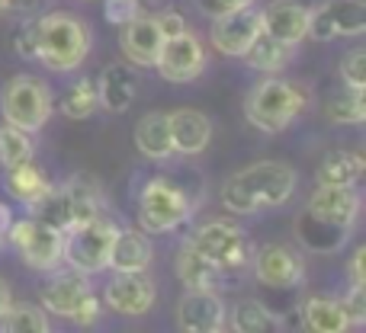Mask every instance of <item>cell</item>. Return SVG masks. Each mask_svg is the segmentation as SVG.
<instances>
[{
	"label": "cell",
	"mask_w": 366,
	"mask_h": 333,
	"mask_svg": "<svg viewBox=\"0 0 366 333\" xmlns=\"http://www.w3.org/2000/svg\"><path fill=\"white\" fill-rule=\"evenodd\" d=\"M158 302V285L145 272H113L103 289V308L122 317H145Z\"/></svg>",
	"instance_id": "obj_13"
},
{
	"label": "cell",
	"mask_w": 366,
	"mask_h": 333,
	"mask_svg": "<svg viewBox=\"0 0 366 333\" xmlns=\"http://www.w3.org/2000/svg\"><path fill=\"white\" fill-rule=\"evenodd\" d=\"M325 116L335 125H363L366 122V96L363 90L344 87L341 93H331L325 100Z\"/></svg>",
	"instance_id": "obj_30"
},
{
	"label": "cell",
	"mask_w": 366,
	"mask_h": 333,
	"mask_svg": "<svg viewBox=\"0 0 366 333\" xmlns=\"http://www.w3.org/2000/svg\"><path fill=\"white\" fill-rule=\"evenodd\" d=\"M139 13H145L142 10V0H103V16L113 26L129 23V19H135Z\"/></svg>",
	"instance_id": "obj_35"
},
{
	"label": "cell",
	"mask_w": 366,
	"mask_h": 333,
	"mask_svg": "<svg viewBox=\"0 0 366 333\" xmlns=\"http://www.w3.org/2000/svg\"><path fill=\"white\" fill-rule=\"evenodd\" d=\"M4 173H6V189H10V195L16 202H23L29 212L51 193V186H55V183L32 164V160H23V164L4 170Z\"/></svg>",
	"instance_id": "obj_25"
},
{
	"label": "cell",
	"mask_w": 366,
	"mask_h": 333,
	"mask_svg": "<svg viewBox=\"0 0 366 333\" xmlns=\"http://www.w3.org/2000/svg\"><path fill=\"white\" fill-rule=\"evenodd\" d=\"M344 311H347V321H350V330H363L366 327V295L363 289H350L347 295L341 298Z\"/></svg>",
	"instance_id": "obj_37"
},
{
	"label": "cell",
	"mask_w": 366,
	"mask_h": 333,
	"mask_svg": "<svg viewBox=\"0 0 366 333\" xmlns=\"http://www.w3.org/2000/svg\"><path fill=\"white\" fill-rule=\"evenodd\" d=\"M254 0H196L199 13H206L209 19L212 16H222V13H232V10H241V6H251Z\"/></svg>",
	"instance_id": "obj_39"
},
{
	"label": "cell",
	"mask_w": 366,
	"mask_h": 333,
	"mask_svg": "<svg viewBox=\"0 0 366 333\" xmlns=\"http://www.w3.org/2000/svg\"><path fill=\"white\" fill-rule=\"evenodd\" d=\"M260 36V10L257 6H241V10L222 13V16H212V48L225 58H241L251 42Z\"/></svg>",
	"instance_id": "obj_16"
},
{
	"label": "cell",
	"mask_w": 366,
	"mask_h": 333,
	"mask_svg": "<svg viewBox=\"0 0 366 333\" xmlns=\"http://www.w3.org/2000/svg\"><path fill=\"white\" fill-rule=\"evenodd\" d=\"M116 231H119V225L109 215H97V218L64 227L61 263L74 272H84V276H97V272L109 270V250H113Z\"/></svg>",
	"instance_id": "obj_7"
},
{
	"label": "cell",
	"mask_w": 366,
	"mask_h": 333,
	"mask_svg": "<svg viewBox=\"0 0 366 333\" xmlns=\"http://www.w3.org/2000/svg\"><path fill=\"white\" fill-rule=\"evenodd\" d=\"M225 308L219 289H183L174 317L187 333H219L225 330Z\"/></svg>",
	"instance_id": "obj_15"
},
{
	"label": "cell",
	"mask_w": 366,
	"mask_h": 333,
	"mask_svg": "<svg viewBox=\"0 0 366 333\" xmlns=\"http://www.w3.org/2000/svg\"><path fill=\"white\" fill-rule=\"evenodd\" d=\"M154 23H158V29H161V36H164V39L180 36V32L187 29V19H183L177 10H164V13H158V16H154Z\"/></svg>",
	"instance_id": "obj_40"
},
{
	"label": "cell",
	"mask_w": 366,
	"mask_h": 333,
	"mask_svg": "<svg viewBox=\"0 0 366 333\" xmlns=\"http://www.w3.org/2000/svg\"><path fill=\"white\" fill-rule=\"evenodd\" d=\"M103 208H107V202H103V193L94 176L74 173L61 186H51V193L32 208V215H39L42 221H49L58 231H64V227L77 225V221L107 215Z\"/></svg>",
	"instance_id": "obj_6"
},
{
	"label": "cell",
	"mask_w": 366,
	"mask_h": 333,
	"mask_svg": "<svg viewBox=\"0 0 366 333\" xmlns=\"http://www.w3.org/2000/svg\"><path fill=\"white\" fill-rule=\"evenodd\" d=\"M251 270L264 289L273 292H290L302 285L305 279V260L292 250L290 244H270L251 257Z\"/></svg>",
	"instance_id": "obj_14"
},
{
	"label": "cell",
	"mask_w": 366,
	"mask_h": 333,
	"mask_svg": "<svg viewBox=\"0 0 366 333\" xmlns=\"http://www.w3.org/2000/svg\"><path fill=\"white\" fill-rule=\"evenodd\" d=\"M10 221H13V212L6 208V202H0V250L6 247V231H10Z\"/></svg>",
	"instance_id": "obj_43"
},
{
	"label": "cell",
	"mask_w": 366,
	"mask_h": 333,
	"mask_svg": "<svg viewBox=\"0 0 366 333\" xmlns=\"http://www.w3.org/2000/svg\"><path fill=\"white\" fill-rule=\"evenodd\" d=\"M32 154H36V141H32V135L4 122V125H0V167L10 170L16 164H23V160H32Z\"/></svg>",
	"instance_id": "obj_33"
},
{
	"label": "cell",
	"mask_w": 366,
	"mask_h": 333,
	"mask_svg": "<svg viewBox=\"0 0 366 333\" xmlns=\"http://www.w3.org/2000/svg\"><path fill=\"white\" fill-rule=\"evenodd\" d=\"M94 32L84 19L68 10H51L36 16V61L55 74H71L90 55Z\"/></svg>",
	"instance_id": "obj_3"
},
{
	"label": "cell",
	"mask_w": 366,
	"mask_h": 333,
	"mask_svg": "<svg viewBox=\"0 0 366 333\" xmlns=\"http://www.w3.org/2000/svg\"><path fill=\"white\" fill-rule=\"evenodd\" d=\"M19 19H23V23H19V29H16L13 48H16L19 58L36 61V19H32V16H19Z\"/></svg>",
	"instance_id": "obj_36"
},
{
	"label": "cell",
	"mask_w": 366,
	"mask_h": 333,
	"mask_svg": "<svg viewBox=\"0 0 366 333\" xmlns=\"http://www.w3.org/2000/svg\"><path fill=\"white\" fill-rule=\"evenodd\" d=\"M167 122H171V141H174V154H183V158H196L209 148L212 141V122H209L206 113L199 109H174L167 113Z\"/></svg>",
	"instance_id": "obj_21"
},
{
	"label": "cell",
	"mask_w": 366,
	"mask_h": 333,
	"mask_svg": "<svg viewBox=\"0 0 366 333\" xmlns=\"http://www.w3.org/2000/svg\"><path fill=\"white\" fill-rule=\"evenodd\" d=\"M366 32V4L363 0H322L309 6V36L315 42L357 39Z\"/></svg>",
	"instance_id": "obj_11"
},
{
	"label": "cell",
	"mask_w": 366,
	"mask_h": 333,
	"mask_svg": "<svg viewBox=\"0 0 366 333\" xmlns=\"http://www.w3.org/2000/svg\"><path fill=\"white\" fill-rule=\"evenodd\" d=\"M0 13H6V6H4V0H0Z\"/></svg>",
	"instance_id": "obj_45"
},
{
	"label": "cell",
	"mask_w": 366,
	"mask_h": 333,
	"mask_svg": "<svg viewBox=\"0 0 366 333\" xmlns=\"http://www.w3.org/2000/svg\"><path fill=\"white\" fill-rule=\"evenodd\" d=\"M302 321L315 333H347L350 321L341 298H309L302 308Z\"/></svg>",
	"instance_id": "obj_28"
},
{
	"label": "cell",
	"mask_w": 366,
	"mask_h": 333,
	"mask_svg": "<svg viewBox=\"0 0 366 333\" xmlns=\"http://www.w3.org/2000/svg\"><path fill=\"white\" fill-rule=\"evenodd\" d=\"M100 314H103V298H97L94 292H90V295L81 302V308L74 311V317H71V321H74L77 327H94V324L100 321Z\"/></svg>",
	"instance_id": "obj_38"
},
{
	"label": "cell",
	"mask_w": 366,
	"mask_h": 333,
	"mask_svg": "<svg viewBox=\"0 0 366 333\" xmlns=\"http://www.w3.org/2000/svg\"><path fill=\"white\" fill-rule=\"evenodd\" d=\"M363 260H366V247H357L354 257H350V289H366V270H363Z\"/></svg>",
	"instance_id": "obj_41"
},
{
	"label": "cell",
	"mask_w": 366,
	"mask_h": 333,
	"mask_svg": "<svg viewBox=\"0 0 366 333\" xmlns=\"http://www.w3.org/2000/svg\"><path fill=\"white\" fill-rule=\"evenodd\" d=\"M100 109V100H97V83L90 77H81L68 87V93L61 96V116L68 119L81 122V119H90V116Z\"/></svg>",
	"instance_id": "obj_32"
},
{
	"label": "cell",
	"mask_w": 366,
	"mask_h": 333,
	"mask_svg": "<svg viewBox=\"0 0 366 333\" xmlns=\"http://www.w3.org/2000/svg\"><path fill=\"white\" fill-rule=\"evenodd\" d=\"M119 29H122L119 32V48H122V55H126V61L132 64V68H154L158 51H161V45H164V36H161L154 16L139 13L135 19L122 23Z\"/></svg>",
	"instance_id": "obj_17"
},
{
	"label": "cell",
	"mask_w": 366,
	"mask_h": 333,
	"mask_svg": "<svg viewBox=\"0 0 366 333\" xmlns=\"http://www.w3.org/2000/svg\"><path fill=\"white\" fill-rule=\"evenodd\" d=\"M337 74H341V83L350 90H363L366 87V51L357 45V48H350L347 55L341 58V68H337Z\"/></svg>",
	"instance_id": "obj_34"
},
{
	"label": "cell",
	"mask_w": 366,
	"mask_h": 333,
	"mask_svg": "<svg viewBox=\"0 0 366 333\" xmlns=\"http://www.w3.org/2000/svg\"><path fill=\"white\" fill-rule=\"evenodd\" d=\"M139 96V68H132L129 61L107 64L97 77V100L100 109L107 113H126Z\"/></svg>",
	"instance_id": "obj_19"
},
{
	"label": "cell",
	"mask_w": 366,
	"mask_h": 333,
	"mask_svg": "<svg viewBox=\"0 0 366 333\" xmlns=\"http://www.w3.org/2000/svg\"><path fill=\"white\" fill-rule=\"evenodd\" d=\"M260 29L286 45H299L309 36V6L299 0H270L260 10Z\"/></svg>",
	"instance_id": "obj_18"
},
{
	"label": "cell",
	"mask_w": 366,
	"mask_h": 333,
	"mask_svg": "<svg viewBox=\"0 0 366 333\" xmlns=\"http://www.w3.org/2000/svg\"><path fill=\"white\" fill-rule=\"evenodd\" d=\"M6 244L19 253L29 270L36 272H55L61 266V250H64V234L55 225L42 221L39 215L29 218H13L10 231H6Z\"/></svg>",
	"instance_id": "obj_10"
},
{
	"label": "cell",
	"mask_w": 366,
	"mask_h": 333,
	"mask_svg": "<svg viewBox=\"0 0 366 333\" xmlns=\"http://www.w3.org/2000/svg\"><path fill=\"white\" fill-rule=\"evenodd\" d=\"M196 202L174 176H152L139 193V227L148 234H171L193 218Z\"/></svg>",
	"instance_id": "obj_5"
},
{
	"label": "cell",
	"mask_w": 366,
	"mask_h": 333,
	"mask_svg": "<svg viewBox=\"0 0 366 333\" xmlns=\"http://www.w3.org/2000/svg\"><path fill=\"white\" fill-rule=\"evenodd\" d=\"M273 321H277V314H273L264 302H257V298H244V302L225 308V330H234V333L270 330Z\"/></svg>",
	"instance_id": "obj_29"
},
{
	"label": "cell",
	"mask_w": 366,
	"mask_h": 333,
	"mask_svg": "<svg viewBox=\"0 0 366 333\" xmlns=\"http://www.w3.org/2000/svg\"><path fill=\"white\" fill-rule=\"evenodd\" d=\"M366 173V158L360 151H350V148H341V151H331L328 158L322 160L315 173V183H328V186H357Z\"/></svg>",
	"instance_id": "obj_27"
},
{
	"label": "cell",
	"mask_w": 366,
	"mask_h": 333,
	"mask_svg": "<svg viewBox=\"0 0 366 333\" xmlns=\"http://www.w3.org/2000/svg\"><path fill=\"white\" fill-rule=\"evenodd\" d=\"M292 55H296V45H286L280 42V39L267 36L264 29H260V36L251 42V48L244 51V61L251 71H260V74H280L283 68H290Z\"/></svg>",
	"instance_id": "obj_26"
},
{
	"label": "cell",
	"mask_w": 366,
	"mask_h": 333,
	"mask_svg": "<svg viewBox=\"0 0 366 333\" xmlns=\"http://www.w3.org/2000/svg\"><path fill=\"white\" fill-rule=\"evenodd\" d=\"M189 244H193L222 276L247 270L251 257H254V247H251V240H247V234L228 218L202 221V225L189 234Z\"/></svg>",
	"instance_id": "obj_9"
},
{
	"label": "cell",
	"mask_w": 366,
	"mask_h": 333,
	"mask_svg": "<svg viewBox=\"0 0 366 333\" xmlns=\"http://www.w3.org/2000/svg\"><path fill=\"white\" fill-rule=\"evenodd\" d=\"M135 148L148 160H171L174 141H171V122L167 113H145L135 125Z\"/></svg>",
	"instance_id": "obj_24"
},
{
	"label": "cell",
	"mask_w": 366,
	"mask_h": 333,
	"mask_svg": "<svg viewBox=\"0 0 366 333\" xmlns=\"http://www.w3.org/2000/svg\"><path fill=\"white\" fill-rule=\"evenodd\" d=\"M174 272H177L183 289H219L222 272L189 244V237L177 247V257H174Z\"/></svg>",
	"instance_id": "obj_23"
},
{
	"label": "cell",
	"mask_w": 366,
	"mask_h": 333,
	"mask_svg": "<svg viewBox=\"0 0 366 333\" xmlns=\"http://www.w3.org/2000/svg\"><path fill=\"white\" fill-rule=\"evenodd\" d=\"M90 279L84 272H51V279L42 285V308L55 317H74V311L81 308V302L90 295Z\"/></svg>",
	"instance_id": "obj_20"
},
{
	"label": "cell",
	"mask_w": 366,
	"mask_h": 333,
	"mask_svg": "<svg viewBox=\"0 0 366 333\" xmlns=\"http://www.w3.org/2000/svg\"><path fill=\"white\" fill-rule=\"evenodd\" d=\"M206 61H209L206 45H202V39L187 26L180 36L164 39V45H161V51H158V61H154V71H158L167 83H189L206 71Z\"/></svg>",
	"instance_id": "obj_12"
},
{
	"label": "cell",
	"mask_w": 366,
	"mask_h": 333,
	"mask_svg": "<svg viewBox=\"0 0 366 333\" xmlns=\"http://www.w3.org/2000/svg\"><path fill=\"white\" fill-rule=\"evenodd\" d=\"M296 186L299 173L286 160H254L222 183V205L232 215H260L286 205Z\"/></svg>",
	"instance_id": "obj_1"
},
{
	"label": "cell",
	"mask_w": 366,
	"mask_h": 333,
	"mask_svg": "<svg viewBox=\"0 0 366 333\" xmlns=\"http://www.w3.org/2000/svg\"><path fill=\"white\" fill-rule=\"evenodd\" d=\"M39 4H42V0H4V6L10 13H16V16H32V13L39 10Z\"/></svg>",
	"instance_id": "obj_42"
},
{
	"label": "cell",
	"mask_w": 366,
	"mask_h": 333,
	"mask_svg": "<svg viewBox=\"0 0 366 333\" xmlns=\"http://www.w3.org/2000/svg\"><path fill=\"white\" fill-rule=\"evenodd\" d=\"M10 304H13V292H10V285H6V279H0V314H4Z\"/></svg>",
	"instance_id": "obj_44"
},
{
	"label": "cell",
	"mask_w": 366,
	"mask_h": 333,
	"mask_svg": "<svg viewBox=\"0 0 366 333\" xmlns=\"http://www.w3.org/2000/svg\"><path fill=\"white\" fill-rule=\"evenodd\" d=\"M51 109H55V96H51V87L42 77L16 74L4 83L0 116H4L6 125H16V128H23V132L36 135V132H42L45 122L51 119Z\"/></svg>",
	"instance_id": "obj_8"
},
{
	"label": "cell",
	"mask_w": 366,
	"mask_h": 333,
	"mask_svg": "<svg viewBox=\"0 0 366 333\" xmlns=\"http://www.w3.org/2000/svg\"><path fill=\"white\" fill-rule=\"evenodd\" d=\"M154 263L152 234L142 227H119L109 250V270L113 272H145Z\"/></svg>",
	"instance_id": "obj_22"
},
{
	"label": "cell",
	"mask_w": 366,
	"mask_h": 333,
	"mask_svg": "<svg viewBox=\"0 0 366 333\" xmlns=\"http://www.w3.org/2000/svg\"><path fill=\"white\" fill-rule=\"evenodd\" d=\"M360 212H363V195L357 193V186L318 183L315 193L305 202L302 221H299V225H312L315 231H299V237L312 250H322V253L337 250L344 244V237L354 231Z\"/></svg>",
	"instance_id": "obj_2"
},
{
	"label": "cell",
	"mask_w": 366,
	"mask_h": 333,
	"mask_svg": "<svg viewBox=\"0 0 366 333\" xmlns=\"http://www.w3.org/2000/svg\"><path fill=\"white\" fill-rule=\"evenodd\" d=\"M309 103H312V96H309V87H305V83L270 74L247 90L244 116L257 132L280 135L309 109Z\"/></svg>",
	"instance_id": "obj_4"
},
{
	"label": "cell",
	"mask_w": 366,
	"mask_h": 333,
	"mask_svg": "<svg viewBox=\"0 0 366 333\" xmlns=\"http://www.w3.org/2000/svg\"><path fill=\"white\" fill-rule=\"evenodd\" d=\"M0 330L4 333H49L51 321L49 311L39 304H10L0 314Z\"/></svg>",
	"instance_id": "obj_31"
}]
</instances>
